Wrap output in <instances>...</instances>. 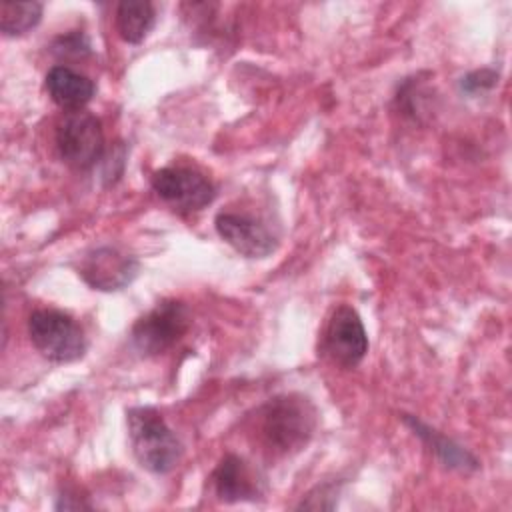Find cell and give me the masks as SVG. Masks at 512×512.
<instances>
[{"mask_svg": "<svg viewBox=\"0 0 512 512\" xmlns=\"http://www.w3.org/2000/svg\"><path fill=\"white\" fill-rule=\"evenodd\" d=\"M256 414V438L270 456L300 452L318 424L316 406L302 394L274 396Z\"/></svg>", "mask_w": 512, "mask_h": 512, "instance_id": "obj_1", "label": "cell"}, {"mask_svg": "<svg viewBox=\"0 0 512 512\" xmlns=\"http://www.w3.org/2000/svg\"><path fill=\"white\" fill-rule=\"evenodd\" d=\"M126 422L134 458L142 468L168 474L178 466L184 446L156 408L134 406L126 412Z\"/></svg>", "mask_w": 512, "mask_h": 512, "instance_id": "obj_2", "label": "cell"}, {"mask_svg": "<svg viewBox=\"0 0 512 512\" xmlns=\"http://www.w3.org/2000/svg\"><path fill=\"white\" fill-rule=\"evenodd\" d=\"M28 336L34 348L56 364L76 362L88 348L82 326L70 314L56 308L34 310L28 316Z\"/></svg>", "mask_w": 512, "mask_h": 512, "instance_id": "obj_3", "label": "cell"}, {"mask_svg": "<svg viewBox=\"0 0 512 512\" xmlns=\"http://www.w3.org/2000/svg\"><path fill=\"white\" fill-rule=\"evenodd\" d=\"M190 324V308L182 300L166 298L134 322L130 340L142 356H158L170 350L188 332Z\"/></svg>", "mask_w": 512, "mask_h": 512, "instance_id": "obj_4", "label": "cell"}, {"mask_svg": "<svg viewBox=\"0 0 512 512\" xmlns=\"http://www.w3.org/2000/svg\"><path fill=\"white\" fill-rule=\"evenodd\" d=\"M56 148L64 164L74 170H90L104 154L100 120L88 110L66 112L56 126Z\"/></svg>", "mask_w": 512, "mask_h": 512, "instance_id": "obj_5", "label": "cell"}, {"mask_svg": "<svg viewBox=\"0 0 512 512\" xmlns=\"http://www.w3.org/2000/svg\"><path fill=\"white\" fill-rule=\"evenodd\" d=\"M322 352L344 370L356 368L362 362L368 352V334L356 308L348 304L334 308L324 328Z\"/></svg>", "mask_w": 512, "mask_h": 512, "instance_id": "obj_6", "label": "cell"}, {"mask_svg": "<svg viewBox=\"0 0 512 512\" xmlns=\"http://www.w3.org/2000/svg\"><path fill=\"white\" fill-rule=\"evenodd\" d=\"M152 190L180 212H198L206 208L214 196V184L196 168L166 166L152 174Z\"/></svg>", "mask_w": 512, "mask_h": 512, "instance_id": "obj_7", "label": "cell"}, {"mask_svg": "<svg viewBox=\"0 0 512 512\" xmlns=\"http://www.w3.org/2000/svg\"><path fill=\"white\" fill-rule=\"evenodd\" d=\"M76 270L92 290L116 292L138 276L140 262L116 246H96L80 258Z\"/></svg>", "mask_w": 512, "mask_h": 512, "instance_id": "obj_8", "label": "cell"}, {"mask_svg": "<svg viewBox=\"0 0 512 512\" xmlns=\"http://www.w3.org/2000/svg\"><path fill=\"white\" fill-rule=\"evenodd\" d=\"M214 228L228 246L246 258H266L278 246L268 226L244 212H220L214 218Z\"/></svg>", "mask_w": 512, "mask_h": 512, "instance_id": "obj_9", "label": "cell"}, {"mask_svg": "<svg viewBox=\"0 0 512 512\" xmlns=\"http://www.w3.org/2000/svg\"><path fill=\"white\" fill-rule=\"evenodd\" d=\"M214 494L224 504L254 502L264 494L260 474L238 454H224L210 476Z\"/></svg>", "mask_w": 512, "mask_h": 512, "instance_id": "obj_10", "label": "cell"}, {"mask_svg": "<svg viewBox=\"0 0 512 512\" xmlns=\"http://www.w3.org/2000/svg\"><path fill=\"white\" fill-rule=\"evenodd\" d=\"M44 84H46V92L52 98V102L68 112L84 110V106L92 100L94 90H96L94 82L88 76H84L64 64L52 66L46 72Z\"/></svg>", "mask_w": 512, "mask_h": 512, "instance_id": "obj_11", "label": "cell"}, {"mask_svg": "<svg viewBox=\"0 0 512 512\" xmlns=\"http://www.w3.org/2000/svg\"><path fill=\"white\" fill-rule=\"evenodd\" d=\"M404 424L436 454V458L450 470H458V472H474L480 468L478 460L474 454H470L464 446H460L458 442H454L452 438L440 434L438 430L430 428L428 424H424L420 418L412 416V414H402Z\"/></svg>", "mask_w": 512, "mask_h": 512, "instance_id": "obj_12", "label": "cell"}, {"mask_svg": "<svg viewBox=\"0 0 512 512\" xmlns=\"http://www.w3.org/2000/svg\"><path fill=\"white\" fill-rule=\"evenodd\" d=\"M156 22L154 4L148 0H122L116 6V30L128 44H140Z\"/></svg>", "mask_w": 512, "mask_h": 512, "instance_id": "obj_13", "label": "cell"}, {"mask_svg": "<svg viewBox=\"0 0 512 512\" xmlns=\"http://www.w3.org/2000/svg\"><path fill=\"white\" fill-rule=\"evenodd\" d=\"M42 20L40 2H2L0 30L4 36H22Z\"/></svg>", "mask_w": 512, "mask_h": 512, "instance_id": "obj_14", "label": "cell"}, {"mask_svg": "<svg viewBox=\"0 0 512 512\" xmlns=\"http://www.w3.org/2000/svg\"><path fill=\"white\" fill-rule=\"evenodd\" d=\"M52 52L58 56H74V58L86 56V54H90V42L82 32L62 34L54 40Z\"/></svg>", "mask_w": 512, "mask_h": 512, "instance_id": "obj_15", "label": "cell"}, {"mask_svg": "<svg viewBox=\"0 0 512 512\" xmlns=\"http://www.w3.org/2000/svg\"><path fill=\"white\" fill-rule=\"evenodd\" d=\"M498 82V72L490 70V68H480L474 72H468L462 80H460V88L468 94H478L484 90H490L492 86H496Z\"/></svg>", "mask_w": 512, "mask_h": 512, "instance_id": "obj_16", "label": "cell"}]
</instances>
